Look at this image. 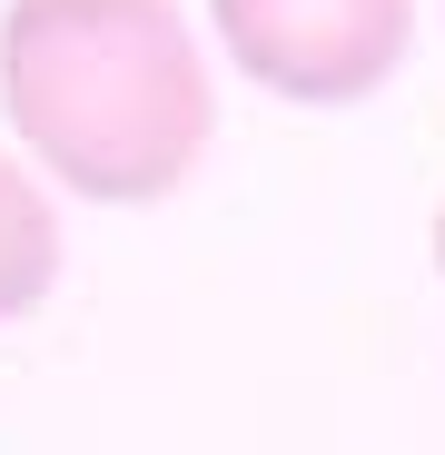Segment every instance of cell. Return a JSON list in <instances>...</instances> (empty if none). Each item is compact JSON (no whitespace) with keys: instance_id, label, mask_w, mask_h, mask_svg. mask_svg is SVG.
<instances>
[{"instance_id":"obj_1","label":"cell","mask_w":445,"mask_h":455,"mask_svg":"<svg viewBox=\"0 0 445 455\" xmlns=\"http://www.w3.org/2000/svg\"><path fill=\"white\" fill-rule=\"evenodd\" d=\"M0 109L30 169H50L69 198L99 208L169 198L218 129V90L179 0H11L0 11Z\"/></svg>"},{"instance_id":"obj_2","label":"cell","mask_w":445,"mask_h":455,"mask_svg":"<svg viewBox=\"0 0 445 455\" xmlns=\"http://www.w3.org/2000/svg\"><path fill=\"white\" fill-rule=\"evenodd\" d=\"M208 20L267 100L346 109L396 80L416 40V0H208Z\"/></svg>"},{"instance_id":"obj_3","label":"cell","mask_w":445,"mask_h":455,"mask_svg":"<svg viewBox=\"0 0 445 455\" xmlns=\"http://www.w3.org/2000/svg\"><path fill=\"white\" fill-rule=\"evenodd\" d=\"M60 277V208L20 148H0V317H30Z\"/></svg>"},{"instance_id":"obj_4","label":"cell","mask_w":445,"mask_h":455,"mask_svg":"<svg viewBox=\"0 0 445 455\" xmlns=\"http://www.w3.org/2000/svg\"><path fill=\"white\" fill-rule=\"evenodd\" d=\"M435 267H445V208H435Z\"/></svg>"}]
</instances>
